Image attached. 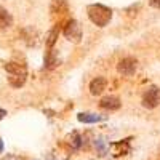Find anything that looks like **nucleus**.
Segmentation results:
<instances>
[{
  "instance_id": "nucleus-1",
  "label": "nucleus",
  "mask_w": 160,
  "mask_h": 160,
  "mask_svg": "<svg viewBox=\"0 0 160 160\" xmlns=\"http://www.w3.org/2000/svg\"><path fill=\"white\" fill-rule=\"evenodd\" d=\"M88 16L96 26L104 28V26L109 24V21L112 18V11L104 5H90L88 7Z\"/></svg>"
},
{
  "instance_id": "nucleus-2",
  "label": "nucleus",
  "mask_w": 160,
  "mask_h": 160,
  "mask_svg": "<svg viewBox=\"0 0 160 160\" xmlns=\"http://www.w3.org/2000/svg\"><path fill=\"white\" fill-rule=\"evenodd\" d=\"M142 104L148 109H154L160 104V90L157 87H151L148 91L142 95Z\"/></svg>"
},
{
  "instance_id": "nucleus-3",
  "label": "nucleus",
  "mask_w": 160,
  "mask_h": 160,
  "mask_svg": "<svg viewBox=\"0 0 160 160\" xmlns=\"http://www.w3.org/2000/svg\"><path fill=\"white\" fill-rule=\"evenodd\" d=\"M64 35L68 40L71 42H80V38H82V29H80V26L77 21H69L68 26L64 28Z\"/></svg>"
},
{
  "instance_id": "nucleus-4",
  "label": "nucleus",
  "mask_w": 160,
  "mask_h": 160,
  "mask_svg": "<svg viewBox=\"0 0 160 160\" xmlns=\"http://www.w3.org/2000/svg\"><path fill=\"white\" fill-rule=\"evenodd\" d=\"M136 66H138V61L135 58H123L118 61L117 69L122 75H133L136 71Z\"/></svg>"
},
{
  "instance_id": "nucleus-5",
  "label": "nucleus",
  "mask_w": 160,
  "mask_h": 160,
  "mask_svg": "<svg viewBox=\"0 0 160 160\" xmlns=\"http://www.w3.org/2000/svg\"><path fill=\"white\" fill-rule=\"evenodd\" d=\"M106 85H108L106 78H102V77L95 78V80H93V82L90 83V91H91V95H101V93L106 90Z\"/></svg>"
},
{
  "instance_id": "nucleus-6",
  "label": "nucleus",
  "mask_w": 160,
  "mask_h": 160,
  "mask_svg": "<svg viewBox=\"0 0 160 160\" xmlns=\"http://www.w3.org/2000/svg\"><path fill=\"white\" fill-rule=\"evenodd\" d=\"M99 106L102 109H106V111H115V109L120 108V99L115 98V96H108V98H104L101 101Z\"/></svg>"
},
{
  "instance_id": "nucleus-7",
  "label": "nucleus",
  "mask_w": 160,
  "mask_h": 160,
  "mask_svg": "<svg viewBox=\"0 0 160 160\" xmlns=\"http://www.w3.org/2000/svg\"><path fill=\"white\" fill-rule=\"evenodd\" d=\"M13 19H11V15L3 8V7H0V29H3V28H8V26H11Z\"/></svg>"
},
{
  "instance_id": "nucleus-8",
  "label": "nucleus",
  "mask_w": 160,
  "mask_h": 160,
  "mask_svg": "<svg viewBox=\"0 0 160 160\" xmlns=\"http://www.w3.org/2000/svg\"><path fill=\"white\" fill-rule=\"evenodd\" d=\"M78 120L83 123H96V122L104 120V117L96 115V114H78Z\"/></svg>"
},
{
  "instance_id": "nucleus-9",
  "label": "nucleus",
  "mask_w": 160,
  "mask_h": 160,
  "mask_svg": "<svg viewBox=\"0 0 160 160\" xmlns=\"http://www.w3.org/2000/svg\"><path fill=\"white\" fill-rule=\"evenodd\" d=\"M7 71H8V72H11V74H16V75H26V71H24L22 66L15 64V62L7 64Z\"/></svg>"
},
{
  "instance_id": "nucleus-10",
  "label": "nucleus",
  "mask_w": 160,
  "mask_h": 160,
  "mask_svg": "<svg viewBox=\"0 0 160 160\" xmlns=\"http://www.w3.org/2000/svg\"><path fill=\"white\" fill-rule=\"evenodd\" d=\"M80 144H82V142H80V136L77 135V133H74L72 138H71V146H72L74 149H78V148H80Z\"/></svg>"
},
{
  "instance_id": "nucleus-11",
  "label": "nucleus",
  "mask_w": 160,
  "mask_h": 160,
  "mask_svg": "<svg viewBox=\"0 0 160 160\" xmlns=\"http://www.w3.org/2000/svg\"><path fill=\"white\" fill-rule=\"evenodd\" d=\"M96 148L99 149V152H104V144H102V139H96Z\"/></svg>"
},
{
  "instance_id": "nucleus-12",
  "label": "nucleus",
  "mask_w": 160,
  "mask_h": 160,
  "mask_svg": "<svg viewBox=\"0 0 160 160\" xmlns=\"http://www.w3.org/2000/svg\"><path fill=\"white\" fill-rule=\"evenodd\" d=\"M149 3L154 8H160V0H149Z\"/></svg>"
},
{
  "instance_id": "nucleus-13",
  "label": "nucleus",
  "mask_w": 160,
  "mask_h": 160,
  "mask_svg": "<svg viewBox=\"0 0 160 160\" xmlns=\"http://www.w3.org/2000/svg\"><path fill=\"white\" fill-rule=\"evenodd\" d=\"M5 115H7V112H5L3 109H0V118H3Z\"/></svg>"
},
{
  "instance_id": "nucleus-14",
  "label": "nucleus",
  "mask_w": 160,
  "mask_h": 160,
  "mask_svg": "<svg viewBox=\"0 0 160 160\" xmlns=\"http://www.w3.org/2000/svg\"><path fill=\"white\" fill-rule=\"evenodd\" d=\"M2 151H3V142H2V139H0V154H2Z\"/></svg>"
},
{
  "instance_id": "nucleus-15",
  "label": "nucleus",
  "mask_w": 160,
  "mask_h": 160,
  "mask_svg": "<svg viewBox=\"0 0 160 160\" xmlns=\"http://www.w3.org/2000/svg\"><path fill=\"white\" fill-rule=\"evenodd\" d=\"M5 160H15V158H13V157H7Z\"/></svg>"
}]
</instances>
